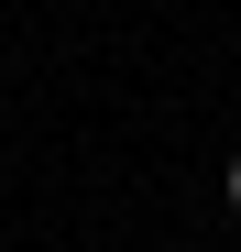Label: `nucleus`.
<instances>
[{"label":"nucleus","mask_w":241,"mask_h":252,"mask_svg":"<svg viewBox=\"0 0 241 252\" xmlns=\"http://www.w3.org/2000/svg\"><path fill=\"white\" fill-rule=\"evenodd\" d=\"M230 220H241V164H230Z\"/></svg>","instance_id":"nucleus-1"}]
</instances>
